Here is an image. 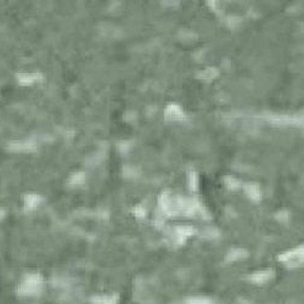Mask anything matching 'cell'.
I'll list each match as a JSON object with an SVG mask.
<instances>
[{"instance_id": "6da1fadb", "label": "cell", "mask_w": 304, "mask_h": 304, "mask_svg": "<svg viewBox=\"0 0 304 304\" xmlns=\"http://www.w3.org/2000/svg\"><path fill=\"white\" fill-rule=\"evenodd\" d=\"M43 280L39 275H28L25 277L23 282L21 284L18 293L23 296H33L41 292Z\"/></svg>"}, {"instance_id": "7a4b0ae2", "label": "cell", "mask_w": 304, "mask_h": 304, "mask_svg": "<svg viewBox=\"0 0 304 304\" xmlns=\"http://www.w3.org/2000/svg\"><path fill=\"white\" fill-rule=\"evenodd\" d=\"M279 260L286 264L289 268H297L304 263V246L287 251L284 254L279 255Z\"/></svg>"}, {"instance_id": "3957f363", "label": "cell", "mask_w": 304, "mask_h": 304, "mask_svg": "<svg viewBox=\"0 0 304 304\" xmlns=\"http://www.w3.org/2000/svg\"><path fill=\"white\" fill-rule=\"evenodd\" d=\"M274 277V271L273 270H259L257 273H253L250 276V281L254 285H263L266 284L268 281H270Z\"/></svg>"}, {"instance_id": "277c9868", "label": "cell", "mask_w": 304, "mask_h": 304, "mask_svg": "<svg viewBox=\"0 0 304 304\" xmlns=\"http://www.w3.org/2000/svg\"><path fill=\"white\" fill-rule=\"evenodd\" d=\"M166 118L168 119V121L178 122V121H181V119L185 118V114H184V111L181 110L180 106L172 103V105H169L167 107Z\"/></svg>"}, {"instance_id": "5b68a950", "label": "cell", "mask_w": 304, "mask_h": 304, "mask_svg": "<svg viewBox=\"0 0 304 304\" xmlns=\"http://www.w3.org/2000/svg\"><path fill=\"white\" fill-rule=\"evenodd\" d=\"M245 194L253 202H258L262 199V193H260V189L257 184L250 183L245 185Z\"/></svg>"}, {"instance_id": "8992f818", "label": "cell", "mask_w": 304, "mask_h": 304, "mask_svg": "<svg viewBox=\"0 0 304 304\" xmlns=\"http://www.w3.org/2000/svg\"><path fill=\"white\" fill-rule=\"evenodd\" d=\"M249 257V252L244 249H233L230 250V252L226 255V260L228 262H236V260L245 259V258Z\"/></svg>"}, {"instance_id": "52a82bcc", "label": "cell", "mask_w": 304, "mask_h": 304, "mask_svg": "<svg viewBox=\"0 0 304 304\" xmlns=\"http://www.w3.org/2000/svg\"><path fill=\"white\" fill-rule=\"evenodd\" d=\"M41 201V197L37 196V195H27V196L25 197V206L27 207L28 209H33V208L39 206Z\"/></svg>"}, {"instance_id": "ba28073f", "label": "cell", "mask_w": 304, "mask_h": 304, "mask_svg": "<svg viewBox=\"0 0 304 304\" xmlns=\"http://www.w3.org/2000/svg\"><path fill=\"white\" fill-rule=\"evenodd\" d=\"M218 76V69L215 68H207L204 69V71L200 72L199 74V78H201L202 81H212L213 78H215V77Z\"/></svg>"}, {"instance_id": "9c48e42d", "label": "cell", "mask_w": 304, "mask_h": 304, "mask_svg": "<svg viewBox=\"0 0 304 304\" xmlns=\"http://www.w3.org/2000/svg\"><path fill=\"white\" fill-rule=\"evenodd\" d=\"M194 229L191 226H180V228H177V234L180 239H186V237L194 235Z\"/></svg>"}, {"instance_id": "30bf717a", "label": "cell", "mask_w": 304, "mask_h": 304, "mask_svg": "<svg viewBox=\"0 0 304 304\" xmlns=\"http://www.w3.org/2000/svg\"><path fill=\"white\" fill-rule=\"evenodd\" d=\"M94 304H116L117 297L116 296H106V297H97L94 301Z\"/></svg>"}, {"instance_id": "8fae6325", "label": "cell", "mask_w": 304, "mask_h": 304, "mask_svg": "<svg viewBox=\"0 0 304 304\" xmlns=\"http://www.w3.org/2000/svg\"><path fill=\"white\" fill-rule=\"evenodd\" d=\"M225 184H226V186L230 189V190H236V189H239L240 186H241L240 181L235 179V178H233V177H226L225 178Z\"/></svg>"}, {"instance_id": "7c38bea8", "label": "cell", "mask_w": 304, "mask_h": 304, "mask_svg": "<svg viewBox=\"0 0 304 304\" xmlns=\"http://www.w3.org/2000/svg\"><path fill=\"white\" fill-rule=\"evenodd\" d=\"M84 173H76V174L72 175L71 178V185H81L84 183Z\"/></svg>"}, {"instance_id": "4fadbf2b", "label": "cell", "mask_w": 304, "mask_h": 304, "mask_svg": "<svg viewBox=\"0 0 304 304\" xmlns=\"http://www.w3.org/2000/svg\"><path fill=\"white\" fill-rule=\"evenodd\" d=\"M33 148H34V145H32L31 143H27V141H25V143H22V144L20 143V144H14V145H11V149H15V150H17V151H21V150L28 151Z\"/></svg>"}, {"instance_id": "5bb4252c", "label": "cell", "mask_w": 304, "mask_h": 304, "mask_svg": "<svg viewBox=\"0 0 304 304\" xmlns=\"http://www.w3.org/2000/svg\"><path fill=\"white\" fill-rule=\"evenodd\" d=\"M38 78V76H31V74H23V76L20 77V82L21 84H31L33 83L36 79Z\"/></svg>"}, {"instance_id": "9a60e30c", "label": "cell", "mask_w": 304, "mask_h": 304, "mask_svg": "<svg viewBox=\"0 0 304 304\" xmlns=\"http://www.w3.org/2000/svg\"><path fill=\"white\" fill-rule=\"evenodd\" d=\"M189 186L193 191H195L197 189V174L196 173L191 172L190 175H189Z\"/></svg>"}, {"instance_id": "2e32d148", "label": "cell", "mask_w": 304, "mask_h": 304, "mask_svg": "<svg viewBox=\"0 0 304 304\" xmlns=\"http://www.w3.org/2000/svg\"><path fill=\"white\" fill-rule=\"evenodd\" d=\"M276 218L280 221H287V219H289V212L287 210H280L276 214Z\"/></svg>"}]
</instances>
